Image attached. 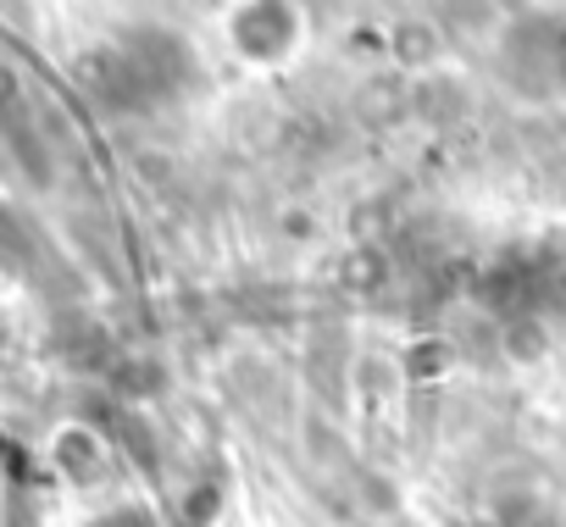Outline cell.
Instances as JSON below:
<instances>
[{
    "label": "cell",
    "mask_w": 566,
    "mask_h": 527,
    "mask_svg": "<svg viewBox=\"0 0 566 527\" xmlns=\"http://www.w3.org/2000/svg\"><path fill=\"white\" fill-rule=\"evenodd\" d=\"M95 527H145V516H106V521H95Z\"/></svg>",
    "instance_id": "obj_1"
}]
</instances>
